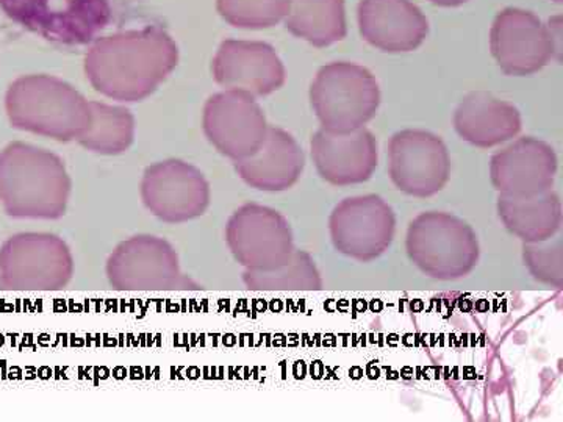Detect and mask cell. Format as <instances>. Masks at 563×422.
Masks as SVG:
<instances>
[{
  "mask_svg": "<svg viewBox=\"0 0 563 422\" xmlns=\"http://www.w3.org/2000/svg\"><path fill=\"white\" fill-rule=\"evenodd\" d=\"M179 51L161 29L118 33L98 41L85 58L92 88L120 102H140L168 79Z\"/></svg>",
  "mask_w": 563,
  "mask_h": 422,
  "instance_id": "6da1fadb",
  "label": "cell"
},
{
  "mask_svg": "<svg viewBox=\"0 0 563 422\" xmlns=\"http://www.w3.org/2000/svg\"><path fill=\"white\" fill-rule=\"evenodd\" d=\"M73 180L58 155L27 143L0 152V203L14 220L55 221L65 216Z\"/></svg>",
  "mask_w": 563,
  "mask_h": 422,
  "instance_id": "7a4b0ae2",
  "label": "cell"
},
{
  "mask_svg": "<svg viewBox=\"0 0 563 422\" xmlns=\"http://www.w3.org/2000/svg\"><path fill=\"white\" fill-rule=\"evenodd\" d=\"M10 124L60 143L79 141L90 127L91 106L76 88L52 76H24L5 96Z\"/></svg>",
  "mask_w": 563,
  "mask_h": 422,
  "instance_id": "3957f363",
  "label": "cell"
},
{
  "mask_svg": "<svg viewBox=\"0 0 563 422\" xmlns=\"http://www.w3.org/2000/svg\"><path fill=\"white\" fill-rule=\"evenodd\" d=\"M406 251L422 274L442 281L468 276L481 257L472 225L444 211H426L410 222Z\"/></svg>",
  "mask_w": 563,
  "mask_h": 422,
  "instance_id": "277c9868",
  "label": "cell"
},
{
  "mask_svg": "<svg viewBox=\"0 0 563 422\" xmlns=\"http://www.w3.org/2000/svg\"><path fill=\"white\" fill-rule=\"evenodd\" d=\"M310 102L322 131L350 133L376 116L380 88L372 70L355 63L333 62L318 70Z\"/></svg>",
  "mask_w": 563,
  "mask_h": 422,
  "instance_id": "5b68a950",
  "label": "cell"
},
{
  "mask_svg": "<svg viewBox=\"0 0 563 422\" xmlns=\"http://www.w3.org/2000/svg\"><path fill=\"white\" fill-rule=\"evenodd\" d=\"M74 271L73 251L54 233H16L0 246V290L60 291Z\"/></svg>",
  "mask_w": 563,
  "mask_h": 422,
  "instance_id": "8992f818",
  "label": "cell"
},
{
  "mask_svg": "<svg viewBox=\"0 0 563 422\" xmlns=\"http://www.w3.org/2000/svg\"><path fill=\"white\" fill-rule=\"evenodd\" d=\"M107 279L117 291L199 290V285L180 269L172 243L155 235L124 240L111 252Z\"/></svg>",
  "mask_w": 563,
  "mask_h": 422,
  "instance_id": "52a82bcc",
  "label": "cell"
},
{
  "mask_svg": "<svg viewBox=\"0 0 563 422\" xmlns=\"http://www.w3.org/2000/svg\"><path fill=\"white\" fill-rule=\"evenodd\" d=\"M561 20L543 24L531 11L506 9L492 25L493 57L507 76H532L561 54Z\"/></svg>",
  "mask_w": 563,
  "mask_h": 422,
  "instance_id": "ba28073f",
  "label": "cell"
},
{
  "mask_svg": "<svg viewBox=\"0 0 563 422\" xmlns=\"http://www.w3.org/2000/svg\"><path fill=\"white\" fill-rule=\"evenodd\" d=\"M3 13L43 38L79 46L109 24V0H0Z\"/></svg>",
  "mask_w": 563,
  "mask_h": 422,
  "instance_id": "9c48e42d",
  "label": "cell"
},
{
  "mask_svg": "<svg viewBox=\"0 0 563 422\" xmlns=\"http://www.w3.org/2000/svg\"><path fill=\"white\" fill-rule=\"evenodd\" d=\"M225 243L246 271H272L295 252L290 222L262 203H244L225 224Z\"/></svg>",
  "mask_w": 563,
  "mask_h": 422,
  "instance_id": "30bf717a",
  "label": "cell"
},
{
  "mask_svg": "<svg viewBox=\"0 0 563 422\" xmlns=\"http://www.w3.org/2000/svg\"><path fill=\"white\" fill-rule=\"evenodd\" d=\"M141 201L152 216L166 224H185L198 220L211 202L209 180L190 163L158 162L143 174Z\"/></svg>",
  "mask_w": 563,
  "mask_h": 422,
  "instance_id": "8fae6325",
  "label": "cell"
},
{
  "mask_svg": "<svg viewBox=\"0 0 563 422\" xmlns=\"http://www.w3.org/2000/svg\"><path fill=\"white\" fill-rule=\"evenodd\" d=\"M333 247L351 260L369 263L391 246L396 233V214L380 196L347 198L329 218Z\"/></svg>",
  "mask_w": 563,
  "mask_h": 422,
  "instance_id": "7c38bea8",
  "label": "cell"
},
{
  "mask_svg": "<svg viewBox=\"0 0 563 422\" xmlns=\"http://www.w3.org/2000/svg\"><path fill=\"white\" fill-rule=\"evenodd\" d=\"M388 176L404 195L420 199L439 195L451 177L446 144L418 129L395 133L388 143Z\"/></svg>",
  "mask_w": 563,
  "mask_h": 422,
  "instance_id": "4fadbf2b",
  "label": "cell"
},
{
  "mask_svg": "<svg viewBox=\"0 0 563 422\" xmlns=\"http://www.w3.org/2000/svg\"><path fill=\"white\" fill-rule=\"evenodd\" d=\"M202 127L214 149L240 162L261 149L269 125L255 98L224 90L206 102Z\"/></svg>",
  "mask_w": 563,
  "mask_h": 422,
  "instance_id": "5bb4252c",
  "label": "cell"
},
{
  "mask_svg": "<svg viewBox=\"0 0 563 422\" xmlns=\"http://www.w3.org/2000/svg\"><path fill=\"white\" fill-rule=\"evenodd\" d=\"M213 79L229 91L265 98L280 90L287 70L279 55L261 41L225 40L213 58Z\"/></svg>",
  "mask_w": 563,
  "mask_h": 422,
  "instance_id": "9a60e30c",
  "label": "cell"
},
{
  "mask_svg": "<svg viewBox=\"0 0 563 422\" xmlns=\"http://www.w3.org/2000/svg\"><path fill=\"white\" fill-rule=\"evenodd\" d=\"M558 155L550 144L533 136L514 141L490 160L495 190L510 198H528L553 190Z\"/></svg>",
  "mask_w": 563,
  "mask_h": 422,
  "instance_id": "2e32d148",
  "label": "cell"
},
{
  "mask_svg": "<svg viewBox=\"0 0 563 422\" xmlns=\"http://www.w3.org/2000/svg\"><path fill=\"white\" fill-rule=\"evenodd\" d=\"M314 168L333 187H351L372 179L379 163L377 140L368 129L331 133L320 129L310 141Z\"/></svg>",
  "mask_w": 563,
  "mask_h": 422,
  "instance_id": "e0dca14e",
  "label": "cell"
},
{
  "mask_svg": "<svg viewBox=\"0 0 563 422\" xmlns=\"http://www.w3.org/2000/svg\"><path fill=\"white\" fill-rule=\"evenodd\" d=\"M357 18L363 40L388 54L417 51L428 38L429 22L412 0H361Z\"/></svg>",
  "mask_w": 563,
  "mask_h": 422,
  "instance_id": "ac0fdd59",
  "label": "cell"
},
{
  "mask_svg": "<svg viewBox=\"0 0 563 422\" xmlns=\"http://www.w3.org/2000/svg\"><path fill=\"white\" fill-rule=\"evenodd\" d=\"M233 163L244 184L265 192L290 190L306 168V157L295 136L272 125L261 149L244 160Z\"/></svg>",
  "mask_w": 563,
  "mask_h": 422,
  "instance_id": "d6986e66",
  "label": "cell"
},
{
  "mask_svg": "<svg viewBox=\"0 0 563 422\" xmlns=\"http://www.w3.org/2000/svg\"><path fill=\"white\" fill-rule=\"evenodd\" d=\"M454 127L466 143L490 149L515 138L521 132L523 121L512 103L501 101L490 92L474 91L459 103Z\"/></svg>",
  "mask_w": 563,
  "mask_h": 422,
  "instance_id": "ffe728a7",
  "label": "cell"
},
{
  "mask_svg": "<svg viewBox=\"0 0 563 422\" xmlns=\"http://www.w3.org/2000/svg\"><path fill=\"white\" fill-rule=\"evenodd\" d=\"M496 209L504 227L523 243L547 242L561 231L562 202L553 190L528 198L499 195Z\"/></svg>",
  "mask_w": 563,
  "mask_h": 422,
  "instance_id": "44dd1931",
  "label": "cell"
},
{
  "mask_svg": "<svg viewBox=\"0 0 563 422\" xmlns=\"http://www.w3.org/2000/svg\"><path fill=\"white\" fill-rule=\"evenodd\" d=\"M285 27L314 47H328L347 35L344 0H291Z\"/></svg>",
  "mask_w": 563,
  "mask_h": 422,
  "instance_id": "7402d4cb",
  "label": "cell"
},
{
  "mask_svg": "<svg viewBox=\"0 0 563 422\" xmlns=\"http://www.w3.org/2000/svg\"><path fill=\"white\" fill-rule=\"evenodd\" d=\"M91 122L77 143L101 155H120L135 140V118L131 110L109 103L90 102Z\"/></svg>",
  "mask_w": 563,
  "mask_h": 422,
  "instance_id": "603a6c76",
  "label": "cell"
},
{
  "mask_svg": "<svg viewBox=\"0 0 563 422\" xmlns=\"http://www.w3.org/2000/svg\"><path fill=\"white\" fill-rule=\"evenodd\" d=\"M243 281L252 291H318L322 277L312 255L295 249L288 262L272 271L243 273Z\"/></svg>",
  "mask_w": 563,
  "mask_h": 422,
  "instance_id": "cb8c5ba5",
  "label": "cell"
},
{
  "mask_svg": "<svg viewBox=\"0 0 563 422\" xmlns=\"http://www.w3.org/2000/svg\"><path fill=\"white\" fill-rule=\"evenodd\" d=\"M218 11L233 27H274L290 13L291 0H218Z\"/></svg>",
  "mask_w": 563,
  "mask_h": 422,
  "instance_id": "d4e9b609",
  "label": "cell"
},
{
  "mask_svg": "<svg viewBox=\"0 0 563 422\" xmlns=\"http://www.w3.org/2000/svg\"><path fill=\"white\" fill-rule=\"evenodd\" d=\"M523 262L529 274L548 287H563V247L561 238L523 244Z\"/></svg>",
  "mask_w": 563,
  "mask_h": 422,
  "instance_id": "484cf974",
  "label": "cell"
},
{
  "mask_svg": "<svg viewBox=\"0 0 563 422\" xmlns=\"http://www.w3.org/2000/svg\"><path fill=\"white\" fill-rule=\"evenodd\" d=\"M433 5L439 7H461L463 3L468 2V0H431Z\"/></svg>",
  "mask_w": 563,
  "mask_h": 422,
  "instance_id": "4316f807",
  "label": "cell"
},
{
  "mask_svg": "<svg viewBox=\"0 0 563 422\" xmlns=\"http://www.w3.org/2000/svg\"><path fill=\"white\" fill-rule=\"evenodd\" d=\"M554 2L561 3V2H562V0H554Z\"/></svg>",
  "mask_w": 563,
  "mask_h": 422,
  "instance_id": "83f0119b",
  "label": "cell"
}]
</instances>
